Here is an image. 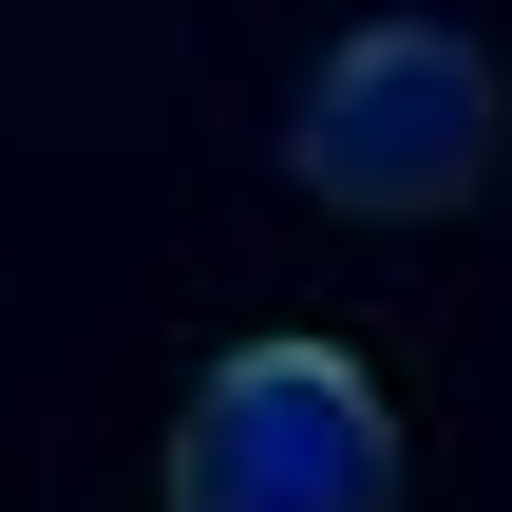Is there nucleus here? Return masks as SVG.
I'll list each match as a JSON object with an SVG mask.
<instances>
[{
	"mask_svg": "<svg viewBox=\"0 0 512 512\" xmlns=\"http://www.w3.org/2000/svg\"><path fill=\"white\" fill-rule=\"evenodd\" d=\"M494 152H512V95H494V38H456V19H361V38H323V76L285 95V171H304L323 209H361V228L475 209Z\"/></svg>",
	"mask_w": 512,
	"mask_h": 512,
	"instance_id": "obj_1",
	"label": "nucleus"
},
{
	"mask_svg": "<svg viewBox=\"0 0 512 512\" xmlns=\"http://www.w3.org/2000/svg\"><path fill=\"white\" fill-rule=\"evenodd\" d=\"M171 512H399V399L342 342H228L171 418Z\"/></svg>",
	"mask_w": 512,
	"mask_h": 512,
	"instance_id": "obj_2",
	"label": "nucleus"
}]
</instances>
